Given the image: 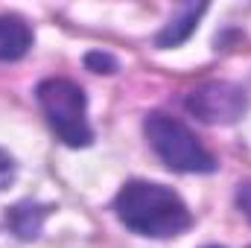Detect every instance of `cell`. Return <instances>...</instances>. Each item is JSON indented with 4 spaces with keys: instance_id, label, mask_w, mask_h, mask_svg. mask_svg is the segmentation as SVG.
<instances>
[{
    "instance_id": "cell-3",
    "label": "cell",
    "mask_w": 251,
    "mask_h": 248,
    "mask_svg": "<svg viewBox=\"0 0 251 248\" xmlns=\"http://www.w3.org/2000/svg\"><path fill=\"white\" fill-rule=\"evenodd\" d=\"M38 102L47 117L50 128L59 134V140L67 146H88L94 140V131L88 125V99L85 91L62 76L44 79L38 85Z\"/></svg>"
},
{
    "instance_id": "cell-1",
    "label": "cell",
    "mask_w": 251,
    "mask_h": 248,
    "mask_svg": "<svg viewBox=\"0 0 251 248\" xmlns=\"http://www.w3.org/2000/svg\"><path fill=\"white\" fill-rule=\"evenodd\" d=\"M114 210L128 231L140 237H178L184 234L193 222L187 204L164 184L152 181H128L114 198Z\"/></svg>"
},
{
    "instance_id": "cell-8",
    "label": "cell",
    "mask_w": 251,
    "mask_h": 248,
    "mask_svg": "<svg viewBox=\"0 0 251 248\" xmlns=\"http://www.w3.org/2000/svg\"><path fill=\"white\" fill-rule=\"evenodd\" d=\"M88 67L94 70V73H114L117 70V62L111 59V56H105V53H88Z\"/></svg>"
},
{
    "instance_id": "cell-6",
    "label": "cell",
    "mask_w": 251,
    "mask_h": 248,
    "mask_svg": "<svg viewBox=\"0 0 251 248\" xmlns=\"http://www.w3.org/2000/svg\"><path fill=\"white\" fill-rule=\"evenodd\" d=\"M204 9H207L204 3H187V6H181L178 15L158 32L155 44H158V47H178L181 41H187L190 35H193V29H196V24H199V18H201Z\"/></svg>"
},
{
    "instance_id": "cell-10",
    "label": "cell",
    "mask_w": 251,
    "mask_h": 248,
    "mask_svg": "<svg viewBox=\"0 0 251 248\" xmlns=\"http://www.w3.org/2000/svg\"><path fill=\"white\" fill-rule=\"evenodd\" d=\"M237 204H240V210L249 216V222H251V181L240 184V190H237Z\"/></svg>"
},
{
    "instance_id": "cell-2",
    "label": "cell",
    "mask_w": 251,
    "mask_h": 248,
    "mask_svg": "<svg viewBox=\"0 0 251 248\" xmlns=\"http://www.w3.org/2000/svg\"><path fill=\"white\" fill-rule=\"evenodd\" d=\"M146 140L155 149V155L176 173H213L216 158L201 146V140L190 131L187 125L170 114H149L146 123Z\"/></svg>"
},
{
    "instance_id": "cell-5",
    "label": "cell",
    "mask_w": 251,
    "mask_h": 248,
    "mask_svg": "<svg viewBox=\"0 0 251 248\" xmlns=\"http://www.w3.org/2000/svg\"><path fill=\"white\" fill-rule=\"evenodd\" d=\"M32 47V29L18 15H0V62H18Z\"/></svg>"
},
{
    "instance_id": "cell-7",
    "label": "cell",
    "mask_w": 251,
    "mask_h": 248,
    "mask_svg": "<svg viewBox=\"0 0 251 248\" xmlns=\"http://www.w3.org/2000/svg\"><path fill=\"white\" fill-rule=\"evenodd\" d=\"M44 216H47V207L32 204V201H24V204L12 207V213H9V225H12V231H15L21 240H32V237H38Z\"/></svg>"
},
{
    "instance_id": "cell-9",
    "label": "cell",
    "mask_w": 251,
    "mask_h": 248,
    "mask_svg": "<svg viewBox=\"0 0 251 248\" xmlns=\"http://www.w3.org/2000/svg\"><path fill=\"white\" fill-rule=\"evenodd\" d=\"M12 178H15V164H12V158L0 149V190H3V187H9Z\"/></svg>"
},
{
    "instance_id": "cell-4",
    "label": "cell",
    "mask_w": 251,
    "mask_h": 248,
    "mask_svg": "<svg viewBox=\"0 0 251 248\" xmlns=\"http://www.w3.org/2000/svg\"><path fill=\"white\" fill-rule=\"evenodd\" d=\"M246 91L231 82H207L187 94V108L201 123H237L246 111Z\"/></svg>"
}]
</instances>
